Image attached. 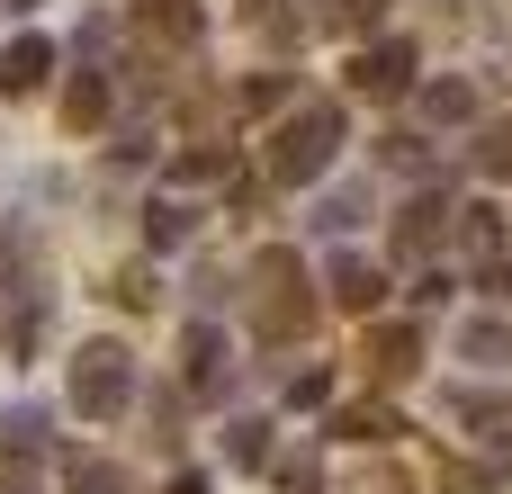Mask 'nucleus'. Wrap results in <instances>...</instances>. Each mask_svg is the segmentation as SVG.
<instances>
[{
    "label": "nucleus",
    "instance_id": "1",
    "mask_svg": "<svg viewBox=\"0 0 512 494\" xmlns=\"http://www.w3.org/2000/svg\"><path fill=\"white\" fill-rule=\"evenodd\" d=\"M333 153H342V108L315 99V108H297V117L279 126V144H270V180H279V189H306V180L333 171Z\"/></svg>",
    "mask_w": 512,
    "mask_h": 494
},
{
    "label": "nucleus",
    "instance_id": "2",
    "mask_svg": "<svg viewBox=\"0 0 512 494\" xmlns=\"http://www.w3.org/2000/svg\"><path fill=\"white\" fill-rule=\"evenodd\" d=\"M72 405H81L90 423L126 414V405H135V360H126L117 342H90V351H72Z\"/></svg>",
    "mask_w": 512,
    "mask_h": 494
},
{
    "label": "nucleus",
    "instance_id": "3",
    "mask_svg": "<svg viewBox=\"0 0 512 494\" xmlns=\"http://www.w3.org/2000/svg\"><path fill=\"white\" fill-rule=\"evenodd\" d=\"M252 288H261V297H252L261 333H270V342H288V333L306 324V297H297V252H261V261H252Z\"/></svg>",
    "mask_w": 512,
    "mask_h": 494
},
{
    "label": "nucleus",
    "instance_id": "4",
    "mask_svg": "<svg viewBox=\"0 0 512 494\" xmlns=\"http://www.w3.org/2000/svg\"><path fill=\"white\" fill-rule=\"evenodd\" d=\"M351 90H360V99H396V90H414V45H405V36L369 45V54L351 63Z\"/></svg>",
    "mask_w": 512,
    "mask_h": 494
},
{
    "label": "nucleus",
    "instance_id": "5",
    "mask_svg": "<svg viewBox=\"0 0 512 494\" xmlns=\"http://www.w3.org/2000/svg\"><path fill=\"white\" fill-rule=\"evenodd\" d=\"M45 81H54V45H45V36L0 45V90H9V99H27V90H45Z\"/></svg>",
    "mask_w": 512,
    "mask_h": 494
},
{
    "label": "nucleus",
    "instance_id": "6",
    "mask_svg": "<svg viewBox=\"0 0 512 494\" xmlns=\"http://www.w3.org/2000/svg\"><path fill=\"white\" fill-rule=\"evenodd\" d=\"M378 297H387V279H378V270H369L360 252H342V261H333V306H351V315H369Z\"/></svg>",
    "mask_w": 512,
    "mask_h": 494
},
{
    "label": "nucleus",
    "instance_id": "7",
    "mask_svg": "<svg viewBox=\"0 0 512 494\" xmlns=\"http://www.w3.org/2000/svg\"><path fill=\"white\" fill-rule=\"evenodd\" d=\"M414 360H423V333H414V324L369 333V369H378V378H414Z\"/></svg>",
    "mask_w": 512,
    "mask_h": 494
},
{
    "label": "nucleus",
    "instance_id": "8",
    "mask_svg": "<svg viewBox=\"0 0 512 494\" xmlns=\"http://www.w3.org/2000/svg\"><path fill=\"white\" fill-rule=\"evenodd\" d=\"M180 351H189V387H198V396H216V387H225V333H216V324H189V342H180Z\"/></svg>",
    "mask_w": 512,
    "mask_h": 494
},
{
    "label": "nucleus",
    "instance_id": "9",
    "mask_svg": "<svg viewBox=\"0 0 512 494\" xmlns=\"http://www.w3.org/2000/svg\"><path fill=\"white\" fill-rule=\"evenodd\" d=\"M459 351H468L477 369H512V324H495V315H477V324H459Z\"/></svg>",
    "mask_w": 512,
    "mask_h": 494
},
{
    "label": "nucleus",
    "instance_id": "10",
    "mask_svg": "<svg viewBox=\"0 0 512 494\" xmlns=\"http://www.w3.org/2000/svg\"><path fill=\"white\" fill-rule=\"evenodd\" d=\"M144 234H153V252H171V243L198 234V207H189V198H153V207H144Z\"/></svg>",
    "mask_w": 512,
    "mask_h": 494
},
{
    "label": "nucleus",
    "instance_id": "11",
    "mask_svg": "<svg viewBox=\"0 0 512 494\" xmlns=\"http://www.w3.org/2000/svg\"><path fill=\"white\" fill-rule=\"evenodd\" d=\"M441 234H450V207H441V198H414L405 225H396V252H432Z\"/></svg>",
    "mask_w": 512,
    "mask_h": 494
},
{
    "label": "nucleus",
    "instance_id": "12",
    "mask_svg": "<svg viewBox=\"0 0 512 494\" xmlns=\"http://www.w3.org/2000/svg\"><path fill=\"white\" fill-rule=\"evenodd\" d=\"M450 414H459L477 441H504V432H512V405H504V396H477V387H468V396H450Z\"/></svg>",
    "mask_w": 512,
    "mask_h": 494
},
{
    "label": "nucleus",
    "instance_id": "13",
    "mask_svg": "<svg viewBox=\"0 0 512 494\" xmlns=\"http://www.w3.org/2000/svg\"><path fill=\"white\" fill-rule=\"evenodd\" d=\"M225 459H234V468H270V423H261V414H234V423H225Z\"/></svg>",
    "mask_w": 512,
    "mask_h": 494
},
{
    "label": "nucleus",
    "instance_id": "14",
    "mask_svg": "<svg viewBox=\"0 0 512 494\" xmlns=\"http://www.w3.org/2000/svg\"><path fill=\"white\" fill-rule=\"evenodd\" d=\"M63 494H126V477H117L108 459H90V450H72V459H63Z\"/></svg>",
    "mask_w": 512,
    "mask_h": 494
},
{
    "label": "nucleus",
    "instance_id": "15",
    "mask_svg": "<svg viewBox=\"0 0 512 494\" xmlns=\"http://www.w3.org/2000/svg\"><path fill=\"white\" fill-rule=\"evenodd\" d=\"M423 117H441V126H468V117H477V90H468V81H432V90H423Z\"/></svg>",
    "mask_w": 512,
    "mask_h": 494
},
{
    "label": "nucleus",
    "instance_id": "16",
    "mask_svg": "<svg viewBox=\"0 0 512 494\" xmlns=\"http://www.w3.org/2000/svg\"><path fill=\"white\" fill-rule=\"evenodd\" d=\"M0 450H27V459H36V450H45V405H9V414H0Z\"/></svg>",
    "mask_w": 512,
    "mask_h": 494
},
{
    "label": "nucleus",
    "instance_id": "17",
    "mask_svg": "<svg viewBox=\"0 0 512 494\" xmlns=\"http://www.w3.org/2000/svg\"><path fill=\"white\" fill-rule=\"evenodd\" d=\"M63 117H72V126H99V117H108V81H72Z\"/></svg>",
    "mask_w": 512,
    "mask_h": 494
},
{
    "label": "nucleus",
    "instance_id": "18",
    "mask_svg": "<svg viewBox=\"0 0 512 494\" xmlns=\"http://www.w3.org/2000/svg\"><path fill=\"white\" fill-rule=\"evenodd\" d=\"M342 432H351V441H396L405 423H396L387 405H360V414H342Z\"/></svg>",
    "mask_w": 512,
    "mask_h": 494
},
{
    "label": "nucleus",
    "instance_id": "19",
    "mask_svg": "<svg viewBox=\"0 0 512 494\" xmlns=\"http://www.w3.org/2000/svg\"><path fill=\"white\" fill-rule=\"evenodd\" d=\"M360 216H369V198H360V189H342V198H324V216H315V225H324V234H351Z\"/></svg>",
    "mask_w": 512,
    "mask_h": 494
},
{
    "label": "nucleus",
    "instance_id": "20",
    "mask_svg": "<svg viewBox=\"0 0 512 494\" xmlns=\"http://www.w3.org/2000/svg\"><path fill=\"white\" fill-rule=\"evenodd\" d=\"M477 171H495V180H512V126H495V135L477 144Z\"/></svg>",
    "mask_w": 512,
    "mask_h": 494
},
{
    "label": "nucleus",
    "instance_id": "21",
    "mask_svg": "<svg viewBox=\"0 0 512 494\" xmlns=\"http://www.w3.org/2000/svg\"><path fill=\"white\" fill-rule=\"evenodd\" d=\"M468 243L495 261V243H504V216H495V207H468Z\"/></svg>",
    "mask_w": 512,
    "mask_h": 494
},
{
    "label": "nucleus",
    "instance_id": "22",
    "mask_svg": "<svg viewBox=\"0 0 512 494\" xmlns=\"http://www.w3.org/2000/svg\"><path fill=\"white\" fill-rule=\"evenodd\" d=\"M279 99H288V81H279V72H261V81L243 90V108H252V117H261V108H279Z\"/></svg>",
    "mask_w": 512,
    "mask_h": 494
},
{
    "label": "nucleus",
    "instance_id": "23",
    "mask_svg": "<svg viewBox=\"0 0 512 494\" xmlns=\"http://www.w3.org/2000/svg\"><path fill=\"white\" fill-rule=\"evenodd\" d=\"M342 18H351V27H378V18H387V0H342Z\"/></svg>",
    "mask_w": 512,
    "mask_h": 494
},
{
    "label": "nucleus",
    "instance_id": "24",
    "mask_svg": "<svg viewBox=\"0 0 512 494\" xmlns=\"http://www.w3.org/2000/svg\"><path fill=\"white\" fill-rule=\"evenodd\" d=\"M486 288H495V297L512 306V261H486Z\"/></svg>",
    "mask_w": 512,
    "mask_h": 494
},
{
    "label": "nucleus",
    "instance_id": "25",
    "mask_svg": "<svg viewBox=\"0 0 512 494\" xmlns=\"http://www.w3.org/2000/svg\"><path fill=\"white\" fill-rule=\"evenodd\" d=\"M162 494H207V477H171V486H162Z\"/></svg>",
    "mask_w": 512,
    "mask_h": 494
},
{
    "label": "nucleus",
    "instance_id": "26",
    "mask_svg": "<svg viewBox=\"0 0 512 494\" xmlns=\"http://www.w3.org/2000/svg\"><path fill=\"white\" fill-rule=\"evenodd\" d=\"M0 9H18V18H27V9H36V0H0Z\"/></svg>",
    "mask_w": 512,
    "mask_h": 494
}]
</instances>
